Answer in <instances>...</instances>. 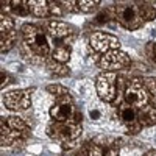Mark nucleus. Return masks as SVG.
Returning <instances> with one entry per match:
<instances>
[{
  "mask_svg": "<svg viewBox=\"0 0 156 156\" xmlns=\"http://www.w3.org/2000/svg\"><path fill=\"white\" fill-rule=\"evenodd\" d=\"M81 131V125L75 123L70 119L66 122L53 120L47 126V134L53 140H56L64 150H73L80 145Z\"/></svg>",
  "mask_w": 156,
  "mask_h": 156,
  "instance_id": "nucleus-1",
  "label": "nucleus"
},
{
  "mask_svg": "<svg viewBox=\"0 0 156 156\" xmlns=\"http://www.w3.org/2000/svg\"><path fill=\"white\" fill-rule=\"evenodd\" d=\"M20 37L39 58H42V59L50 58V53H51L50 44H48L45 31L41 27L31 25V23H23L20 28Z\"/></svg>",
  "mask_w": 156,
  "mask_h": 156,
  "instance_id": "nucleus-2",
  "label": "nucleus"
},
{
  "mask_svg": "<svg viewBox=\"0 0 156 156\" xmlns=\"http://www.w3.org/2000/svg\"><path fill=\"white\" fill-rule=\"evenodd\" d=\"M123 100L136 109H140L145 105H148L150 103V94H148L142 78H131L129 81H126Z\"/></svg>",
  "mask_w": 156,
  "mask_h": 156,
  "instance_id": "nucleus-3",
  "label": "nucleus"
},
{
  "mask_svg": "<svg viewBox=\"0 0 156 156\" xmlns=\"http://www.w3.org/2000/svg\"><path fill=\"white\" fill-rule=\"evenodd\" d=\"M115 20L126 30H137L142 27V19L139 16L136 2H117L115 5Z\"/></svg>",
  "mask_w": 156,
  "mask_h": 156,
  "instance_id": "nucleus-4",
  "label": "nucleus"
},
{
  "mask_svg": "<svg viewBox=\"0 0 156 156\" xmlns=\"http://www.w3.org/2000/svg\"><path fill=\"white\" fill-rule=\"evenodd\" d=\"M87 156H117L120 144L115 137L108 134H98L92 137L87 144Z\"/></svg>",
  "mask_w": 156,
  "mask_h": 156,
  "instance_id": "nucleus-5",
  "label": "nucleus"
},
{
  "mask_svg": "<svg viewBox=\"0 0 156 156\" xmlns=\"http://www.w3.org/2000/svg\"><path fill=\"white\" fill-rule=\"evenodd\" d=\"M45 30L47 34L53 39L55 42H64V44H69L72 45L75 37L78 34L76 28L72 27V25L62 22V20H48L45 22Z\"/></svg>",
  "mask_w": 156,
  "mask_h": 156,
  "instance_id": "nucleus-6",
  "label": "nucleus"
},
{
  "mask_svg": "<svg viewBox=\"0 0 156 156\" xmlns=\"http://www.w3.org/2000/svg\"><path fill=\"white\" fill-rule=\"evenodd\" d=\"M129 64H131V59L120 48L106 51L98 58V66L100 69H103V72H117L128 67Z\"/></svg>",
  "mask_w": 156,
  "mask_h": 156,
  "instance_id": "nucleus-7",
  "label": "nucleus"
},
{
  "mask_svg": "<svg viewBox=\"0 0 156 156\" xmlns=\"http://www.w3.org/2000/svg\"><path fill=\"white\" fill-rule=\"evenodd\" d=\"M97 94L106 103L115 101L117 98V73L115 72H101L97 76Z\"/></svg>",
  "mask_w": 156,
  "mask_h": 156,
  "instance_id": "nucleus-8",
  "label": "nucleus"
},
{
  "mask_svg": "<svg viewBox=\"0 0 156 156\" xmlns=\"http://www.w3.org/2000/svg\"><path fill=\"white\" fill-rule=\"evenodd\" d=\"M34 92L33 87L9 90L3 95V105L11 111H25L31 106V95Z\"/></svg>",
  "mask_w": 156,
  "mask_h": 156,
  "instance_id": "nucleus-9",
  "label": "nucleus"
},
{
  "mask_svg": "<svg viewBox=\"0 0 156 156\" xmlns=\"http://www.w3.org/2000/svg\"><path fill=\"white\" fill-rule=\"evenodd\" d=\"M89 45H90V48H94V51L103 55V53H106V51L120 48V41H119V37H115L114 34L95 31L89 36Z\"/></svg>",
  "mask_w": 156,
  "mask_h": 156,
  "instance_id": "nucleus-10",
  "label": "nucleus"
},
{
  "mask_svg": "<svg viewBox=\"0 0 156 156\" xmlns=\"http://www.w3.org/2000/svg\"><path fill=\"white\" fill-rule=\"evenodd\" d=\"M76 109H75V105H73V100H72L70 94H67L64 97L56 98L53 106L50 108V117L53 120H58V122H66L73 115Z\"/></svg>",
  "mask_w": 156,
  "mask_h": 156,
  "instance_id": "nucleus-11",
  "label": "nucleus"
},
{
  "mask_svg": "<svg viewBox=\"0 0 156 156\" xmlns=\"http://www.w3.org/2000/svg\"><path fill=\"white\" fill-rule=\"evenodd\" d=\"M22 139L20 131H14L6 125V119L0 120V145L2 147H12L16 142Z\"/></svg>",
  "mask_w": 156,
  "mask_h": 156,
  "instance_id": "nucleus-12",
  "label": "nucleus"
},
{
  "mask_svg": "<svg viewBox=\"0 0 156 156\" xmlns=\"http://www.w3.org/2000/svg\"><path fill=\"white\" fill-rule=\"evenodd\" d=\"M137 122L140 126H153L156 125V106L151 103L145 105L144 108L137 109Z\"/></svg>",
  "mask_w": 156,
  "mask_h": 156,
  "instance_id": "nucleus-13",
  "label": "nucleus"
},
{
  "mask_svg": "<svg viewBox=\"0 0 156 156\" xmlns=\"http://www.w3.org/2000/svg\"><path fill=\"white\" fill-rule=\"evenodd\" d=\"M30 14L36 17H50V2L47 0H30Z\"/></svg>",
  "mask_w": 156,
  "mask_h": 156,
  "instance_id": "nucleus-14",
  "label": "nucleus"
},
{
  "mask_svg": "<svg viewBox=\"0 0 156 156\" xmlns=\"http://www.w3.org/2000/svg\"><path fill=\"white\" fill-rule=\"evenodd\" d=\"M17 45H19V51H20V55L23 56V59L27 61V62H30V64H36V66H41V64H45L47 62V59H42V58H39L34 51L23 42V39L20 37L19 39V42H17Z\"/></svg>",
  "mask_w": 156,
  "mask_h": 156,
  "instance_id": "nucleus-15",
  "label": "nucleus"
},
{
  "mask_svg": "<svg viewBox=\"0 0 156 156\" xmlns=\"http://www.w3.org/2000/svg\"><path fill=\"white\" fill-rule=\"evenodd\" d=\"M119 117L123 122V125H129L137 122V109L133 108L131 105H128L126 101H122L119 105Z\"/></svg>",
  "mask_w": 156,
  "mask_h": 156,
  "instance_id": "nucleus-16",
  "label": "nucleus"
},
{
  "mask_svg": "<svg viewBox=\"0 0 156 156\" xmlns=\"http://www.w3.org/2000/svg\"><path fill=\"white\" fill-rule=\"evenodd\" d=\"M70 53H72V45L64 44V42H56L53 50H51V58L64 64L70 59Z\"/></svg>",
  "mask_w": 156,
  "mask_h": 156,
  "instance_id": "nucleus-17",
  "label": "nucleus"
},
{
  "mask_svg": "<svg viewBox=\"0 0 156 156\" xmlns=\"http://www.w3.org/2000/svg\"><path fill=\"white\" fill-rule=\"evenodd\" d=\"M137 5V11L139 16L142 19V22L145 20H153L156 17V6L151 2H136Z\"/></svg>",
  "mask_w": 156,
  "mask_h": 156,
  "instance_id": "nucleus-18",
  "label": "nucleus"
},
{
  "mask_svg": "<svg viewBox=\"0 0 156 156\" xmlns=\"http://www.w3.org/2000/svg\"><path fill=\"white\" fill-rule=\"evenodd\" d=\"M45 66H47L48 72L53 76H67V75H70V69L66 66V64L58 62L53 58H48L47 62H45Z\"/></svg>",
  "mask_w": 156,
  "mask_h": 156,
  "instance_id": "nucleus-19",
  "label": "nucleus"
},
{
  "mask_svg": "<svg viewBox=\"0 0 156 156\" xmlns=\"http://www.w3.org/2000/svg\"><path fill=\"white\" fill-rule=\"evenodd\" d=\"M14 44H17V33L12 30L8 33H0V48H2V53L9 51Z\"/></svg>",
  "mask_w": 156,
  "mask_h": 156,
  "instance_id": "nucleus-20",
  "label": "nucleus"
},
{
  "mask_svg": "<svg viewBox=\"0 0 156 156\" xmlns=\"http://www.w3.org/2000/svg\"><path fill=\"white\" fill-rule=\"evenodd\" d=\"M112 19H115V6H111V8H106V9H101L98 14L95 16L94 22L103 25V23L111 22Z\"/></svg>",
  "mask_w": 156,
  "mask_h": 156,
  "instance_id": "nucleus-21",
  "label": "nucleus"
},
{
  "mask_svg": "<svg viewBox=\"0 0 156 156\" xmlns=\"http://www.w3.org/2000/svg\"><path fill=\"white\" fill-rule=\"evenodd\" d=\"M98 5H100L98 0H78L76 9L78 12H94L98 8Z\"/></svg>",
  "mask_w": 156,
  "mask_h": 156,
  "instance_id": "nucleus-22",
  "label": "nucleus"
},
{
  "mask_svg": "<svg viewBox=\"0 0 156 156\" xmlns=\"http://www.w3.org/2000/svg\"><path fill=\"white\" fill-rule=\"evenodd\" d=\"M6 125L14 129V131H23L25 128H28L27 123H25V120L22 119V117H17V115H11V117H6Z\"/></svg>",
  "mask_w": 156,
  "mask_h": 156,
  "instance_id": "nucleus-23",
  "label": "nucleus"
},
{
  "mask_svg": "<svg viewBox=\"0 0 156 156\" xmlns=\"http://www.w3.org/2000/svg\"><path fill=\"white\" fill-rule=\"evenodd\" d=\"M11 9L19 16H27L30 14V5L28 2H23V0H12L11 2Z\"/></svg>",
  "mask_w": 156,
  "mask_h": 156,
  "instance_id": "nucleus-24",
  "label": "nucleus"
},
{
  "mask_svg": "<svg viewBox=\"0 0 156 156\" xmlns=\"http://www.w3.org/2000/svg\"><path fill=\"white\" fill-rule=\"evenodd\" d=\"M144 84L150 94V103L156 106V78H144Z\"/></svg>",
  "mask_w": 156,
  "mask_h": 156,
  "instance_id": "nucleus-25",
  "label": "nucleus"
},
{
  "mask_svg": "<svg viewBox=\"0 0 156 156\" xmlns=\"http://www.w3.org/2000/svg\"><path fill=\"white\" fill-rule=\"evenodd\" d=\"M14 30V20H12L8 14L2 12L0 14V33H8Z\"/></svg>",
  "mask_w": 156,
  "mask_h": 156,
  "instance_id": "nucleus-26",
  "label": "nucleus"
},
{
  "mask_svg": "<svg viewBox=\"0 0 156 156\" xmlns=\"http://www.w3.org/2000/svg\"><path fill=\"white\" fill-rule=\"evenodd\" d=\"M47 92L51 94V95H55L56 98H59V97L67 95L69 94V89L61 86V84H50V86H47Z\"/></svg>",
  "mask_w": 156,
  "mask_h": 156,
  "instance_id": "nucleus-27",
  "label": "nucleus"
},
{
  "mask_svg": "<svg viewBox=\"0 0 156 156\" xmlns=\"http://www.w3.org/2000/svg\"><path fill=\"white\" fill-rule=\"evenodd\" d=\"M62 6H61V2H50V16L51 17H59L62 16Z\"/></svg>",
  "mask_w": 156,
  "mask_h": 156,
  "instance_id": "nucleus-28",
  "label": "nucleus"
},
{
  "mask_svg": "<svg viewBox=\"0 0 156 156\" xmlns=\"http://www.w3.org/2000/svg\"><path fill=\"white\" fill-rule=\"evenodd\" d=\"M125 128H126V133L128 134H137L140 129H142V126H140V123L139 122H134V123H129V125H125Z\"/></svg>",
  "mask_w": 156,
  "mask_h": 156,
  "instance_id": "nucleus-29",
  "label": "nucleus"
},
{
  "mask_svg": "<svg viewBox=\"0 0 156 156\" xmlns=\"http://www.w3.org/2000/svg\"><path fill=\"white\" fill-rule=\"evenodd\" d=\"M9 83H12V78H11L5 70H2V83H0V87L5 89V86H6V84H9Z\"/></svg>",
  "mask_w": 156,
  "mask_h": 156,
  "instance_id": "nucleus-30",
  "label": "nucleus"
},
{
  "mask_svg": "<svg viewBox=\"0 0 156 156\" xmlns=\"http://www.w3.org/2000/svg\"><path fill=\"white\" fill-rule=\"evenodd\" d=\"M145 50H147V53H148V58L150 59H154V44L153 42H148Z\"/></svg>",
  "mask_w": 156,
  "mask_h": 156,
  "instance_id": "nucleus-31",
  "label": "nucleus"
},
{
  "mask_svg": "<svg viewBox=\"0 0 156 156\" xmlns=\"http://www.w3.org/2000/svg\"><path fill=\"white\" fill-rule=\"evenodd\" d=\"M90 117H92V120H97L100 117V112L98 111H90Z\"/></svg>",
  "mask_w": 156,
  "mask_h": 156,
  "instance_id": "nucleus-32",
  "label": "nucleus"
},
{
  "mask_svg": "<svg viewBox=\"0 0 156 156\" xmlns=\"http://www.w3.org/2000/svg\"><path fill=\"white\" fill-rule=\"evenodd\" d=\"M145 156H156V150H150Z\"/></svg>",
  "mask_w": 156,
  "mask_h": 156,
  "instance_id": "nucleus-33",
  "label": "nucleus"
},
{
  "mask_svg": "<svg viewBox=\"0 0 156 156\" xmlns=\"http://www.w3.org/2000/svg\"><path fill=\"white\" fill-rule=\"evenodd\" d=\"M154 62H156V44H154Z\"/></svg>",
  "mask_w": 156,
  "mask_h": 156,
  "instance_id": "nucleus-34",
  "label": "nucleus"
},
{
  "mask_svg": "<svg viewBox=\"0 0 156 156\" xmlns=\"http://www.w3.org/2000/svg\"><path fill=\"white\" fill-rule=\"evenodd\" d=\"M78 156H87V151H86V153H84V154H78Z\"/></svg>",
  "mask_w": 156,
  "mask_h": 156,
  "instance_id": "nucleus-35",
  "label": "nucleus"
},
{
  "mask_svg": "<svg viewBox=\"0 0 156 156\" xmlns=\"http://www.w3.org/2000/svg\"><path fill=\"white\" fill-rule=\"evenodd\" d=\"M154 6H156V5H154Z\"/></svg>",
  "mask_w": 156,
  "mask_h": 156,
  "instance_id": "nucleus-36",
  "label": "nucleus"
}]
</instances>
